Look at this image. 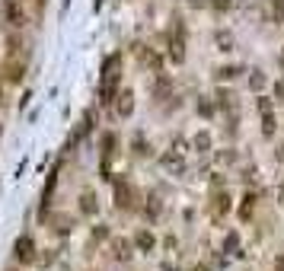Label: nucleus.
Returning <instances> with one entry per match:
<instances>
[{
  "mask_svg": "<svg viewBox=\"0 0 284 271\" xmlns=\"http://www.w3.org/2000/svg\"><path fill=\"white\" fill-rule=\"evenodd\" d=\"M35 7H39V10H42V7H45V0H35Z\"/></svg>",
  "mask_w": 284,
  "mask_h": 271,
  "instance_id": "obj_30",
  "label": "nucleus"
},
{
  "mask_svg": "<svg viewBox=\"0 0 284 271\" xmlns=\"http://www.w3.org/2000/svg\"><path fill=\"white\" fill-rule=\"evenodd\" d=\"M230 249H236V233H230V236H227V252Z\"/></svg>",
  "mask_w": 284,
  "mask_h": 271,
  "instance_id": "obj_26",
  "label": "nucleus"
},
{
  "mask_svg": "<svg viewBox=\"0 0 284 271\" xmlns=\"http://www.w3.org/2000/svg\"><path fill=\"white\" fill-rule=\"evenodd\" d=\"M198 112H201V115H211V112H214V105H211V102H205V99H201V102H198Z\"/></svg>",
  "mask_w": 284,
  "mask_h": 271,
  "instance_id": "obj_23",
  "label": "nucleus"
},
{
  "mask_svg": "<svg viewBox=\"0 0 284 271\" xmlns=\"http://www.w3.org/2000/svg\"><path fill=\"white\" fill-rule=\"evenodd\" d=\"M115 112L122 115V118H128V115L134 112V93H131V89H125L122 96H118V102H115Z\"/></svg>",
  "mask_w": 284,
  "mask_h": 271,
  "instance_id": "obj_4",
  "label": "nucleus"
},
{
  "mask_svg": "<svg viewBox=\"0 0 284 271\" xmlns=\"http://www.w3.org/2000/svg\"><path fill=\"white\" fill-rule=\"evenodd\" d=\"M118 80H122V54H109L102 64V83H99V96L102 102H112L118 93Z\"/></svg>",
  "mask_w": 284,
  "mask_h": 271,
  "instance_id": "obj_1",
  "label": "nucleus"
},
{
  "mask_svg": "<svg viewBox=\"0 0 284 271\" xmlns=\"http://www.w3.org/2000/svg\"><path fill=\"white\" fill-rule=\"evenodd\" d=\"M192 7H211V0H188Z\"/></svg>",
  "mask_w": 284,
  "mask_h": 271,
  "instance_id": "obj_27",
  "label": "nucleus"
},
{
  "mask_svg": "<svg viewBox=\"0 0 284 271\" xmlns=\"http://www.w3.org/2000/svg\"><path fill=\"white\" fill-rule=\"evenodd\" d=\"M128 255H131V243H128V239H115V258L125 262Z\"/></svg>",
  "mask_w": 284,
  "mask_h": 271,
  "instance_id": "obj_11",
  "label": "nucleus"
},
{
  "mask_svg": "<svg viewBox=\"0 0 284 271\" xmlns=\"http://www.w3.org/2000/svg\"><path fill=\"white\" fill-rule=\"evenodd\" d=\"M230 210V195L227 192H220V195H214V204H211V217L214 220H220L223 214Z\"/></svg>",
  "mask_w": 284,
  "mask_h": 271,
  "instance_id": "obj_6",
  "label": "nucleus"
},
{
  "mask_svg": "<svg viewBox=\"0 0 284 271\" xmlns=\"http://www.w3.org/2000/svg\"><path fill=\"white\" fill-rule=\"evenodd\" d=\"M166 93H169V80L160 77V80H157V96H166Z\"/></svg>",
  "mask_w": 284,
  "mask_h": 271,
  "instance_id": "obj_21",
  "label": "nucleus"
},
{
  "mask_svg": "<svg viewBox=\"0 0 284 271\" xmlns=\"http://www.w3.org/2000/svg\"><path fill=\"white\" fill-rule=\"evenodd\" d=\"M80 210H83L87 217H93V214L99 210V201H96V195H93V192H83V195H80Z\"/></svg>",
  "mask_w": 284,
  "mask_h": 271,
  "instance_id": "obj_9",
  "label": "nucleus"
},
{
  "mask_svg": "<svg viewBox=\"0 0 284 271\" xmlns=\"http://www.w3.org/2000/svg\"><path fill=\"white\" fill-rule=\"evenodd\" d=\"M262 134L275 137V115H271V112H262Z\"/></svg>",
  "mask_w": 284,
  "mask_h": 271,
  "instance_id": "obj_12",
  "label": "nucleus"
},
{
  "mask_svg": "<svg viewBox=\"0 0 284 271\" xmlns=\"http://www.w3.org/2000/svg\"><path fill=\"white\" fill-rule=\"evenodd\" d=\"M163 166H169V169H176V172H182V157H176V153H166V157H163Z\"/></svg>",
  "mask_w": 284,
  "mask_h": 271,
  "instance_id": "obj_14",
  "label": "nucleus"
},
{
  "mask_svg": "<svg viewBox=\"0 0 284 271\" xmlns=\"http://www.w3.org/2000/svg\"><path fill=\"white\" fill-rule=\"evenodd\" d=\"M236 74H240L236 67H220V70H217V80H233Z\"/></svg>",
  "mask_w": 284,
  "mask_h": 271,
  "instance_id": "obj_19",
  "label": "nucleus"
},
{
  "mask_svg": "<svg viewBox=\"0 0 284 271\" xmlns=\"http://www.w3.org/2000/svg\"><path fill=\"white\" fill-rule=\"evenodd\" d=\"M230 99H233V96H230L227 89H220V93H217V105H220V109H227V105H233Z\"/></svg>",
  "mask_w": 284,
  "mask_h": 271,
  "instance_id": "obj_20",
  "label": "nucleus"
},
{
  "mask_svg": "<svg viewBox=\"0 0 284 271\" xmlns=\"http://www.w3.org/2000/svg\"><path fill=\"white\" fill-rule=\"evenodd\" d=\"M54 223H58V233H67V230H70V220H67V217H58Z\"/></svg>",
  "mask_w": 284,
  "mask_h": 271,
  "instance_id": "obj_22",
  "label": "nucleus"
},
{
  "mask_svg": "<svg viewBox=\"0 0 284 271\" xmlns=\"http://www.w3.org/2000/svg\"><path fill=\"white\" fill-rule=\"evenodd\" d=\"M115 204H118V210H134L137 207V192L128 182H115Z\"/></svg>",
  "mask_w": 284,
  "mask_h": 271,
  "instance_id": "obj_2",
  "label": "nucleus"
},
{
  "mask_svg": "<svg viewBox=\"0 0 284 271\" xmlns=\"http://www.w3.org/2000/svg\"><path fill=\"white\" fill-rule=\"evenodd\" d=\"M278 99H281V102H284V86H278Z\"/></svg>",
  "mask_w": 284,
  "mask_h": 271,
  "instance_id": "obj_29",
  "label": "nucleus"
},
{
  "mask_svg": "<svg viewBox=\"0 0 284 271\" xmlns=\"http://www.w3.org/2000/svg\"><path fill=\"white\" fill-rule=\"evenodd\" d=\"M249 86H252V89H262V86H265V74H262V70H255V74L249 77Z\"/></svg>",
  "mask_w": 284,
  "mask_h": 271,
  "instance_id": "obj_17",
  "label": "nucleus"
},
{
  "mask_svg": "<svg viewBox=\"0 0 284 271\" xmlns=\"http://www.w3.org/2000/svg\"><path fill=\"white\" fill-rule=\"evenodd\" d=\"M137 57H140V64H147L150 70H160V54H153L150 48H144V45H137Z\"/></svg>",
  "mask_w": 284,
  "mask_h": 271,
  "instance_id": "obj_8",
  "label": "nucleus"
},
{
  "mask_svg": "<svg viewBox=\"0 0 284 271\" xmlns=\"http://www.w3.org/2000/svg\"><path fill=\"white\" fill-rule=\"evenodd\" d=\"M214 42H217V51H233V35H230L227 29H220V32L214 35Z\"/></svg>",
  "mask_w": 284,
  "mask_h": 271,
  "instance_id": "obj_10",
  "label": "nucleus"
},
{
  "mask_svg": "<svg viewBox=\"0 0 284 271\" xmlns=\"http://www.w3.org/2000/svg\"><path fill=\"white\" fill-rule=\"evenodd\" d=\"M275 271H284V255H278V258H275Z\"/></svg>",
  "mask_w": 284,
  "mask_h": 271,
  "instance_id": "obj_28",
  "label": "nucleus"
},
{
  "mask_svg": "<svg viewBox=\"0 0 284 271\" xmlns=\"http://www.w3.org/2000/svg\"><path fill=\"white\" fill-rule=\"evenodd\" d=\"M259 112H271V102L268 99H259Z\"/></svg>",
  "mask_w": 284,
  "mask_h": 271,
  "instance_id": "obj_25",
  "label": "nucleus"
},
{
  "mask_svg": "<svg viewBox=\"0 0 284 271\" xmlns=\"http://www.w3.org/2000/svg\"><path fill=\"white\" fill-rule=\"evenodd\" d=\"M195 271H208V268H201V265H198V268H195Z\"/></svg>",
  "mask_w": 284,
  "mask_h": 271,
  "instance_id": "obj_31",
  "label": "nucleus"
},
{
  "mask_svg": "<svg viewBox=\"0 0 284 271\" xmlns=\"http://www.w3.org/2000/svg\"><path fill=\"white\" fill-rule=\"evenodd\" d=\"M195 150H198V153H208V150H211V137H208V134H198V137H195Z\"/></svg>",
  "mask_w": 284,
  "mask_h": 271,
  "instance_id": "obj_16",
  "label": "nucleus"
},
{
  "mask_svg": "<svg viewBox=\"0 0 284 271\" xmlns=\"http://www.w3.org/2000/svg\"><path fill=\"white\" fill-rule=\"evenodd\" d=\"M271 19L284 22V0H271Z\"/></svg>",
  "mask_w": 284,
  "mask_h": 271,
  "instance_id": "obj_15",
  "label": "nucleus"
},
{
  "mask_svg": "<svg viewBox=\"0 0 284 271\" xmlns=\"http://www.w3.org/2000/svg\"><path fill=\"white\" fill-rule=\"evenodd\" d=\"M105 236H109V230H105V227H99V230H93V239H105Z\"/></svg>",
  "mask_w": 284,
  "mask_h": 271,
  "instance_id": "obj_24",
  "label": "nucleus"
},
{
  "mask_svg": "<svg viewBox=\"0 0 284 271\" xmlns=\"http://www.w3.org/2000/svg\"><path fill=\"white\" fill-rule=\"evenodd\" d=\"M169 57L176 64H182L185 61V42H182V29L173 35V42H169Z\"/></svg>",
  "mask_w": 284,
  "mask_h": 271,
  "instance_id": "obj_5",
  "label": "nucleus"
},
{
  "mask_svg": "<svg viewBox=\"0 0 284 271\" xmlns=\"http://www.w3.org/2000/svg\"><path fill=\"white\" fill-rule=\"evenodd\" d=\"M13 255L19 258V262H35V243H32V236H19L16 246H13Z\"/></svg>",
  "mask_w": 284,
  "mask_h": 271,
  "instance_id": "obj_3",
  "label": "nucleus"
},
{
  "mask_svg": "<svg viewBox=\"0 0 284 271\" xmlns=\"http://www.w3.org/2000/svg\"><path fill=\"white\" fill-rule=\"evenodd\" d=\"M233 7V0H211V10H217V13H227Z\"/></svg>",
  "mask_w": 284,
  "mask_h": 271,
  "instance_id": "obj_18",
  "label": "nucleus"
},
{
  "mask_svg": "<svg viewBox=\"0 0 284 271\" xmlns=\"http://www.w3.org/2000/svg\"><path fill=\"white\" fill-rule=\"evenodd\" d=\"M134 243H137V249H144V252H150V249H153V236H150L147 230H140L137 236H134Z\"/></svg>",
  "mask_w": 284,
  "mask_h": 271,
  "instance_id": "obj_13",
  "label": "nucleus"
},
{
  "mask_svg": "<svg viewBox=\"0 0 284 271\" xmlns=\"http://www.w3.org/2000/svg\"><path fill=\"white\" fill-rule=\"evenodd\" d=\"M22 19H26V13H22L19 0H7V22L10 26H22Z\"/></svg>",
  "mask_w": 284,
  "mask_h": 271,
  "instance_id": "obj_7",
  "label": "nucleus"
}]
</instances>
